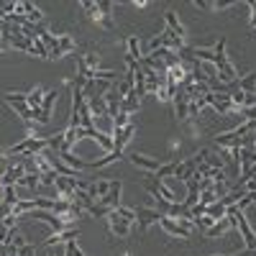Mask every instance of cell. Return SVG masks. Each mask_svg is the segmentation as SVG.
<instances>
[{
  "instance_id": "cell-1",
  "label": "cell",
  "mask_w": 256,
  "mask_h": 256,
  "mask_svg": "<svg viewBox=\"0 0 256 256\" xmlns=\"http://www.w3.org/2000/svg\"><path fill=\"white\" fill-rule=\"evenodd\" d=\"M159 228L164 230V236H172V238H190L192 236V228H195V223L192 220H174L169 216H162L159 220Z\"/></svg>"
},
{
  "instance_id": "cell-2",
  "label": "cell",
  "mask_w": 256,
  "mask_h": 256,
  "mask_svg": "<svg viewBox=\"0 0 256 256\" xmlns=\"http://www.w3.org/2000/svg\"><path fill=\"white\" fill-rule=\"evenodd\" d=\"M105 223H108V228H110V233H113L116 238H128V236H131V230L136 228L134 223L123 220V218L118 216V210H110L108 216H105Z\"/></svg>"
},
{
  "instance_id": "cell-3",
  "label": "cell",
  "mask_w": 256,
  "mask_h": 256,
  "mask_svg": "<svg viewBox=\"0 0 256 256\" xmlns=\"http://www.w3.org/2000/svg\"><path fill=\"white\" fill-rule=\"evenodd\" d=\"M3 100L13 108V113L20 116V120L31 123V108H28V102H26V92H6Z\"/></svg>"
},
{
  "instance_id": "cell-4",
  "label": "cell",
  "mask_w": 256,
  "mask_h": 256,
  "mask_svg": "<svg viewBox=\"0 0 256 256\" xmlns=\"http://www.w3.org/2000/svg\"><path fill=\"white\" fill-rule=\"evenodd\" d=\"M162 220V212L156 210V208H136V228H141V230H146L148 226H154V223H159Z\"/></svg>"
},
{
  "instance_id": "cell-5",
  "label": "cell",
  "mask_w": 256,
  "mask_h": 256,
  "mask_svg": "<svg viewBox=\"0 0 256 256\" xmlns=\"http://www.w3.org/2000/svg\"><path fill=\"white\" fill-rule=\"evenodd\" d=\"M134 134H136V123H128L126 128H113L110 136H113V148L116 152H123V148L128 146V141L134 138Z\"/></svg>"
},
{
  "instance_id": "cell-6",
  "label": "cell",
  "mask_w": 256,
  "mask_h": 256,
  "mask_svg": "<svg viewBox=\"0 0 256 256\" xmlns=\"http://www.w3.org/2000/svg\"><path fill=\"white\" fill-rule=\"evenodd\" d=\"M164 28L172 31L174 36H180L182 41H187V28H184V24L180 20V16L174 10H164Z\"/></svg>"
},
{
  "instance_id": "cell-7",
  "label": "cell",
  "mask_w": 256,
  "mask_h": 256,
  "mask_svg": "<svg viewBox=\"0 0 256 256\" xmlns=\"http://www.w3.org/2000/svg\"><path fill=\"white\" fill-rule=\"evenodd\" d=\"M120 190H123V182H120V180H110V192H108L105 198H100L98 202H100V205H105L108 210L120 208Z\"/></svg>"
},
{
  "instance_id": "cell-8",
  "label": "cell",
  "mask_w": 256,
  "mask_h": 256,
  "mask_svg": "<svg viewBox=\"0 0 256 256\" xmlns=\"http://www.w3.org/2000/svg\"><path fill=\"white\" fill-rule=\"evenodd\" d=\"M216 80L223 82V84H230V82L238 80V72H236V67H233V64L226 59V62L216 64Z\"/></svg>"
},
{
  "instance_id": "cell-9",
  "label": "cell",
  "mask_w": 256,
  "mask_h": 256,
  "mask_svg": "<svg viewBox=\"0 0 256 256\" xmlns=\"http://www.w3.org/2000/svg\"><path fill=\"white\" fill-rule=\"evenodd\" d=\"M131 162H134L138 169H144V174H156V169L162 166L159 159H154V156H144V154H131Z\"/></svg>"
},
{
  "instance_id": "cell-10",
  "label": "cell",
  "mask_w": 256,
  "mask_h": 256,
  "mask_svg": "<svg viewBox=\"0 0 256 256\" xmlns=\"http://www.w3.org/2000/svg\"><path fill=\"white\" fill-rule=\"evenodd\" d=\"M16 13H24L26 20H31V24H44V10H41L38 6H34V3H28V0L18 3V10Z\"/></svg>"
},
{
  "instance_id": "cell-11",
  "label": "cell",
  "mask_w": 256,
  "mask_h": 256,
  "mask_svg": "<svg viewBox=\"0 0 256 256\" xmlns=\"http://www.w3.org/2000/svg\"><path fill=\"white\" fill-rule=\"evenodd\" d=\"M230 228H236V226H233V220L230 218H220V220H216L205 230V238H220V236H226Z\"/></svg>"
},
{
  "instance_id": "cell-12",
  "label": "cell",
  "mask_w": 256,
  "mask_h": 256,
  "mask_svg": "<svg viewBox=\"0 0 256 256\" xmlns=\"http://www.w3.org/2000/svg\"><path fill=\"white\" fill-rule=\"evenodd\" d=\"M123 54H128L134 62H141L144 59V46H141V38L138 36H128L126 38V52Z\"/></svg>"
},
{
  "instance_id": "cell-13",
  "label": "cell",
  "mask_w": 256,
  "mask_h": 256,
  "mask_svg": "<svg viewBox=\"0 0 256 256\" xmlns=\"http://www.w3.org/2000/svg\"><path fill=\"white\" fill-rule=\"evenodd\" d=\"M187 95L184 92H177L174 98H172V105H174V118L180 120V123H187Z\"/></svg>"
},
{
  "instance_id": "cell-14",
  "label": "cell",
  "mask_w": 256,
  "mask_h": 256,
  "mask_svg": "<svg viewBox=\"0 0 256 256\" xmlns=\"http://www.w3.org/2000/svg\"><path fill=\"white\" fill-rule=\"evenodd\" d=\"M44 98H46V90L41 88V84L31 88V90L26 92V102H28V108H31V110H34V108H41V102H44Z\"/></svg>"
},
{
  "instance_id": "cell-15",
  "label": "cell",
  "mask_w": 256,
  "mask_h": 256,
  "mask_svg": "<svg viewBox=\"0 0 256 256\" xmlns=\"http://www.w3.org/2000/svg\"><path fill=\"white\" fill-rule=\"evenodd\" d=\"M141 108V100L134 95V92H128L126 98H120V113H128V116H136Z\"/></svg>"
},
{
  "instance_id": "cell-16",
  "label": "cell",
  "mask_w": 256,
  "mask_h": 256,
  "mask_svg": "<svg viewBox=\"0 0 256 256\" xmlns=\"http://www.w3.org/2000/svg\"><path fill=\"white\" fill-rule=\"evenodd\" d=\"M118 159H123V152H116V148H113L110 154H102L100 159H92V162H90V169H102V166H110V164H116Z\"/></svg>"
},
{
  "instance_id": "cell-17",
  "label": "cell",
  "mask_w": 256,
  "mask_h": 256,
  "mask_svg": "<svg viewBox=\"0 0 256 256\" xmlns=\"http://www.w3.org/2000/svg\"><path fill=\"white\" fill-rule=\"evenodd\" d=\"M177 164H180V159H172V162H166V164H162L159 169H156V177L164 182L166 177H172L174 174V169H177Z\"/></svg>"
},
{
  "instance_id": "cell-18",
  "label": "cell",
  "mask_w": 256,
  "mask_h": 256,
  "mask_svg": "<svg viewBox=\"0 0 256 256\" xmlns=\"http://www.w3.org/2000/svg\"><path fill=\"white\" fill-rule=\"evenodd\" d=\"M205 216H210V218L220 220V218H226V208L220 205V200H216L212 205H208V208H205Z\"/></svg>"
},
{
  "instance_id": "cell-19",
  "label": "cell",
  "mask_w": 256,
  "mask_h": 256,
  "mask_svg": "<svg viewBox=\"0 0 256 256\" xmlns=\"http://www.w3.org/2000/svg\"><path fill=\"white\" fill-rule=\"evenodd\" d=\"M64 256H84V251L80 248L77 238H74V241H67V244H64Z\"/></svg>"
},
{
  "instance_id": "cell-20",
  "label": "cell",
  "mask_w": 256,
  "mask_h": 256,
  "mask_svg": "<svg viewBox=\"0 0 256 256\" xmlns=\"http://www.w3.org/2000/svg\"><path fill=\"white\" fill-rule=\"evenodd\" d=\"M13 248H24L26 246V238H24V233H18V228L10 230V241H8Z\"/></svg>"
},
{
  "instance_id": "cell-21",
  "label": "cell",
  "mask_w": 256,
  "mask_h": 256,
  "mask_svg": "<svg viewBox=\"0 0 256 256\" xmlns=\"http://www.w3.org/2000/svg\"><path fill=\"white\" fill-rule=\"evenodd\" d=\"M192 223H195V226H198V228H200V230L205 233V230H208V228H210L212 223H216V218H210V216H200V218H195Z\"/></svg>"
},
{
  "instance_id": "cell-22",
  "label": "cell",
  "mask_w": 256,
  "mask_h": 256,
  "mask_svg": "<svg viewBox=\"0 0 256 256\" xmlns=\"http://www.w3.org/2000/svg\"><path fill=\"white\" fill-rule=\"evenodd\" d=\"M18 256H36V246L26 244L24 248H18Z\"/></svg>"
},
{
  "instance_id": "cell-23",
  "label": "cell",
  "mask_w": 256,
  "mask_h": 256,
  "mask_svg": "<svg viewBox=\"0 0 256 256\" xmlns=\"http://www.w3.org/2000/svg\"><path fill=\"white\" fill-rule=\"evenodd\" d=\"M10 212H13V208H10L8 202H0V220H3V218H8Z\"/></svg>"
},
{
  "instance_id": "cell-24",
  "label": "cell",
  "mask_w": 256,
  "mask_h": 256,
  "mask_svg": "<svg viewBox=\"0 0 256 256\" xmlns=\"http://www.w3.org/2000/svg\"><path fill=\"white\" fill-rule=\"evenodd\" d=\"M131 6H134V8H148V3H146V0H134Z\"/></svg>"
},
{
  "instance_id": "cell-25",
  "label": "cell",
  "mask_w": 256,
  "mask_h": 256,
  "mask_svg": "<svg viewBox=\"0 0 256 256\" xmlns=\"http://www.w3.org/2000/svg\"><path fill=\"white\" fill-rule=\"evenodd\" d=\"M84 256H88V254H84Z\"/></svg>"
}]
</instances>
